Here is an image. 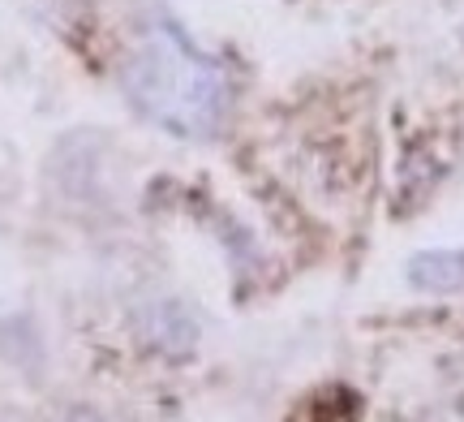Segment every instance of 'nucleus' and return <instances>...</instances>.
I'll return each instance as SVG.
<instances>
[{"mask_svg": "<svg viewBox=\"0 0 464 422\" xmlns=\"http://www.w3.org/2000/svg\"><path fill=\"white\" fill-rule=\"evenodd\" d=\"M133 108L177 138H211L228 113V74L168 17H150L125 56Z\"/></svg>", "mask_w": 464, "mask_h": 422, "instance_id": "1", "label": "nucleus"}, {"mask_svg": "<svg viewBox=\"0 0 464 422\" xmlns=\"http://www.w3.org/2000/svg\"><path fill=\"white\" fill-rule=\"evenodd\" d=\"M142 337H147L155 349H164V354H189L198 332H194V319L185 315L181 306L160 302L142 315Z\"/></svg>", "mask_w": 464, "mask_h": 422, "instance_id": "2", "label": "nucleus"}, {"mask_svg": "<svg viewBox=\"0 0 464 422\" xmlns=\"http://www.w3.org/2000/svg\"><path fill=\"white\" fill-rule=\"evenodd\" d=\"M409 280L426 293H456L464 289V250H426L409 263Z\"/></svg>", "mask_w": 464, "mask_h": 422, "instance_id": "3", "label": "nucleus"}, {"mask_svg": "<svg viewBox=\"0 0 464 422\" xmlns=\"http://www.w3.org/2000/svg\"><path fill=\"white\" fill-rule=\"evenodd\" d=\"M69 422H103V418L95 414V409H73V414H69Z\"/></svg>", "mask_w": 464, "mask_h": 422, "instance_id": "4", "label": "nucleus"}]
</instances>
